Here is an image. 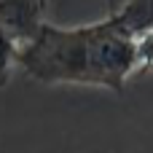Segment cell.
Wrapping results in <instances>:
<instances>
[{
	"instance_id": "cell-2",
	"label": "cell",
	"mask_w": 153,
	"mask_h": 153,
	"mask_svg": "<svg viewBox=\"0 0 153 153\" xmlns=\"http://www.w3.org/2000/svg\"><path fill=\"white\" fill-rule=\"evenodd\" d=\"M48 0H0V38L22 48L35 38V32L48 22Z\"/></svg>"
},
{
	"instance_id": "cell-1",
	"label": "cell",
	"mask_w": 153,
	"mask_h": 153,
	"mask_svg": "<svg viewBox=\"0 0 153 153\" xmlns=\"http://www.w3.org/2000/svg\"><path fill=\"white\" fill-rule=\"evenodd\" d=\"M16 67L46 86H97L121 94L132 75H140L137 35L113 16L91 24L59 27L46 22L22 48Z\"/></svg>"
},
{
	"instance_id": "cell-3",
	"label": "cell",
	"mask_w": 153,
	"mask_h": 153,
	"mask_svg": "<svg viewBox=\"0 0 153 153\" xmlns=\"http://www.w3.org/2000/svg\"><path fill=\"white\" fill-rule=\"evenodd\" d=\"M110 16L132 35L153 32V0H121Z\"/></svg>"
},
{
	"instance_id": "cell-4",
	"label": "cell",
	"mask_w": 153,
	"mask_h": 153,
	"mask_svg": "<svg viewBox=\"0 0 153 153\" xmlns=\"http://www.w3.org/2000/svg\"><path fill=\"white\" fill-rule=\"evenodd\" d=\"M110 3H113V8H116V5H118V3H121V0H110Z\"/></svg>"
}]
</instances>
